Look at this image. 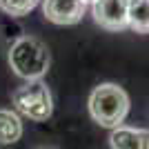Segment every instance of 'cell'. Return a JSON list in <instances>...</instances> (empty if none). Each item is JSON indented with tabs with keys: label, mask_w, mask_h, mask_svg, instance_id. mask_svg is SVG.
I'll use <instances>...</instances> for the list:
<instances>
[{
	"label": "cell",
	"mask_w": 149,
	"mask_h": 149,
	"mask_svg": "<svg viewBox=\"0 0 149 149\" xmlns=\"http://www.w3.org/2000/svg\"><path fill=\"white\" fill-rule=\"evenodd\" d=\"M89 113L100 127L116 129L129 113V96L118 85L102 82L89 93Z\"/></svg>",
	"instance_id": "6da1fadb"
},
{
	"label": "cell",
	"mask_w": 149,
	"mask_h": 149,
	"mask_svg": "<svg viewBox=\"0 0 149 149\" xmlns=\"http://www.w3.org/2000/svg\"><path fill=\"white\" fill-rule=\"evenodd\" d=\"M9 65L22 80H40L49 69V49L42 40L22 36L9 47Z\"/></svg>",
	"instance_id": "7a4b0ae2"
},
{
	"label": "cell",
	"mask_w": 149,
	"mask_h": 149,
	"mask_svg": "<svg viewBox=\"0 0 149 149\" xmlns=\"http://www.w3.org/2000/svg\"><path fill=\"white\" fill-rule=\"evenodd\" d=\"M11 102L18 116L36 123H42L54 113V98L42 80H27L25 85L16 87L11 93Z\"/></svg>",
	"instance_id": "3957f363"
},
{
	"label": "cell",
	"mask_w": 149,
	"mask_h": 149,
	"mask_svg": "<svg viewBox=\"0 0 149 149\" xmlns=\"http://www.w3.org/2000/svg\"><path fill=\"white\" fill-rule=\"evenodd\" d=\"M91 11H93V20L109 31H118V29L129 27V20H127L129 5H127V0H93Z\"/></svg>",
	"instance_id": "277c9868"
},
{
	"label": "cell",
	"mask_w": 149,
	"mask_h": 149,
	"mask_svg": "<svg viewBox=\"0 0 149 149\" xmlns=\"http://www.w3.org/2000/svg\"><path fill=\"white\" fill-rule=\"evenodd\" d=\"M87 5L82 0H42L45 18L54 25H76L85 16Z\"/></svg>",
	"instance_id": "5b68a950"
},
{
	"label": "cell",
	"mask_w": 149,
	"mask_h": 149,
	"mask_svg": "<svg viewBox=\"0 0 149 149\" xmlns=\"http://www.w3.org/2000/svg\"><path fill=\"white\" fill-rule=\"evenodd\" d=\"M111 149H149V129L140 127H116L109 136Z\"/></svg>",
	"instance_id": "8992f818"
},
{
	"label": "cell",
	"mask_w": 149,
	"mask_h": 149,
	"mask_svg": "<svg viewBox=\"0 0 149 149\" xmlns=\"http://www.w3.org/2000/svg\"><path fill=\"white\" fill-rule=\"evenodd\" d=\"M22 136V120L11 109H0V145H13Z\"/></svg>",
	"instance_id": "52a82bcc"
},
{
	"label": "cell",
	"mask_w": 149,
	"mask_h": 149,
	"mask_svg": "<svg viewBox=\"0 0 149 149\" xmlns=\"http://www.w3.org/2000/svg\"><path fill=\"white\" fill-rule=\"evenodd\" d=\"M129 27L138 33H149V0H131L127 11Z\"/></svg>",
	"instance_id": "ba28073f"
},
{
	"label": "cell",
	"mask_w": 149,
	"mask_h": 149,
	"mask_svg": "<svg viewBox=\"0 0 149 149\" xmlns=\"http://www.w3.org/2000/svg\"><path fill=\"white\" fill-rule=\"evenodd\" d=\"M40 0H0V9L13 18H22L31 9H36Z\"/></svg>",
	"instance_id": "9c48e42d"
},
{
	"label": "cell",
	"mask_w": 149,
	"mask_h": 149,
	"mask_svg": "<svg viewBox=\"0 0 149 149\" xmlns=\"http://www.w3.org/2000/svg\"><path fill=\"white\" fill-rule=\"evenodd\" d=\"M38 149H58V147H51V145H47V147H38Z\"/></svg>",
	"instance_id": "30bf717a"
},
{
	"label": "cell",
	"mask_w": 149,
	"mask_h": 149,
	"mask_svg": "<svg viewBox=\"0 0 149 149\" xmlns=\"http://www.w3.org/2000/svg\"><path fill=\"white\" fill-rule=\"evenodd\" d=\"M82 2H85V5H87V2H93V0H82Z\"/></svg>",
	"instance_id": "8fae6325"
}]
</instances>
